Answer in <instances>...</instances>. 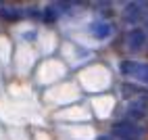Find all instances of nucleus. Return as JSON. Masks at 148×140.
<instances>
[{
  "instance_id": "9",
  "label": "nucleus",
  "mask_w": 148,
  "mask_h": 140,
  "mask_svg": "<svg viewBox=\"0 0 148 140\" xmlns=\"http://www.w3.org/2000/svg\"><path fill=\"white\" fill-rule=\"evenodd\" d=\"M98 140H121V138H117V136H102V138H98Z\"/></svg>"
},
{
  "instance_id": "1",
  "label": "nucleus",
  "mask_w": 148,
  "mask_h": 140,
  "mask_svg": "<svg viewBox=\"0 0 148 140\" xmlns=\"http://www.w3.org/2000/svg\"><path fill=\"white\" fill-rule=\"evenodd\" d=\"M113 132L117 138L121 140H146L148 138V128H144L142 123H136V121H119L113 126Z\"/></svg>"
},
{
  "instance_id": "5",
  "label": "nucleus",
  "mask_w": 148,
  "mask_h": 140,
  "mask_svg": "<svg viewBox=\"0 0 148 140\" xmlns=\"http://www.w3.org/2000/svg\"><path fill=\"white\" fill-rule=\"evenodd\" d=\"M127 115L138 123L140 119H148V101H134L127 105Z\"/></svg>"
},
{
  "instance_id": "6",
  "label": "nucleus",
  "mask_w": 148,
  "mask_h": 140,
  "mask_svg": "<svg viewBox=\"0 0 148 140\" xmlns=\"http://www.w3.org/2000/svg\"><path fill=\"white\" fill-rule=\"evenodd\" d=\"M69 6H71L69 2H52L50 6L46 8V13H44V21H56L63 13L69 11Z\"/></svg>"
},
{
  "instance_id": "4",
  "label": "nucleus",
  "mask_w": 148,
  "mask_h": 140,
  "mask_svg": "<svg viewBox=\"0 0 148 140\" xmlns=\"http://www.w3.org/2000/svg\"><path fill=\"white\" fill-rule=\"evenodd\" d=\"M146 40H148V36H146L144 29H132L130 34H125L123 44H125L127 50H140V48L146 44Z\"/></svg>"
},
{
  "instance_id": "8",
  "label": "nucleus",
  "mask_w": 148,
  "mask_h": 140,
  "mask_svg": "<svg viewBox=\"0 0 148 140\" xmlns=\"http://www.w3.org/2000/svg\"><path fill=\"white\" fill-rule=\"evenodd\" d=\"M0 17L6 19V21H19L23 17V11H19L15 6H2L0 8Z\"/></svg>"
},
{
  "instance_id": "7",
  "label": "nucleus",
  "mask_w": 148,
  "mask_h": 140,
  "mask_svg": "<svg viewBox=\"0 0 148 140\" xmlns=\"http://www.w3.org/2000/svg\"><path fill=\"white\" fill-rule=\"evenodd\" d=\"M90 32H92L94 38L104 40V38H108V36L113 34V25L108 23V21H94V23L90 25Z\"/></svg>"
},
{
  "instance_id": "2",
  "label": "nucleus",
  "mask_w": 148,
  "mask_h": 140,
  "mask_svg": "<svg viewBox=\"0 0 148 140\" xmlns=\"http://www.w3.org/2000/svg\"><path fill=\"white\" fill-rule=\"evenodd\" d=\"M121 73L127 75V77H132V79H138V82L148 84V65H144V63L123 61L121 63Z\"/></svg>"
},
{
  "instance_id": "3",
  "label": "nucleus",
  "mask_w": 148,
  "mask_h": 140,
  "mask_svg": "<svg viewBox=\"0 0 148 140\" xmlns=\"http://www.w3.org/2000/svg\"><path fill=\"white\" fill-rule=\"evenodd\" d=\"M146 15H148V2H144V0H140V2H130L123 11V19L127 23L142 21Z\"/></svg>"
}]
</instances>
